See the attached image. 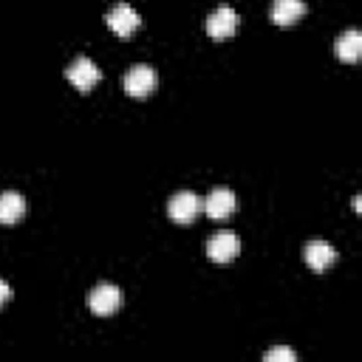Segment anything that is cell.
I'll use <instances>...</instances> for the list:
<instances>
[{
  "instance_id": "4",
  "label": "cell",
  "mask_w": 362,
  "mask_h": 362,
  "mask_svg": "<svg viewBox=\"0 0 362 362\" xmlns=\"http://www.w3.org/2000/svg\"><path fill=\"white\" fill-rule=\"evenodd\" d=\"M119 305H122V291H119L116 286H110V283H102V286H96V288L88 294V308H90L93 314H99V317L116 314Z\"/></svg>"
},
{
  "instance_id": "3",
  "label": "cell",
  "mask_w": 362,
  "mask_h": 362,
  "mask_svg": "<svg viewBox=\"0 0 362 362\" xmlns=\"http://www.w3.org/2000/svg\"><path fill=\"white\" fill-rule=\"evenodd\" d=\"M238 23H240V17H238V11H235L232 6H218V8L206 17V34H209L212 40H226V37L235 34Z\"/></svg>"
},
{
  "instance_id": "14",
  "label": "cell",
  "mask_w": 362,
  "mask_h": 362,
  "mask_svg": "<svg viewBox=\"0 0 362 362\" xmlns=\"http://www.w3.org/2000/svg\"><path fill=\"white\" fill-rule=\"evenodd\" d=\"M11 300V288H8V283L6 280H0V305L3 303H8Z\"/></svg>"
},
{
  "instance_id": "2",
  "label": "cell",
  "mask_w": 362,
  "mask_h": 362,
  "mask_svg": "<svg viewBox=\"0 0 362 362\" xmlns=\"http://www.w3.org/2000/svg\"><path fill=\"white\" fill-rule=\"evenodd\" d=\"M198 212H201V198H198L195 192H189V189L175 192V195L170 198V204H167V215H170L175 223H189V221L198 218Z\"/></svg>"
},
{
  "instance_id": "7",
  "label": "cell",
  "mask_w": 362,
  "mask_h": 362,
  "mask_svg": "<svg viewBox=\"0 0 362 362\" xmlns=\"http://www.w3.org/2000/svg\"><path fill=\"white\" fill-rule=\"evenodd\" d=\"M153 88H156V71L150 65H133L124 74V90H127V96L144 99Z\"/></svg>"
},
{
  "instance_id": "10",
  "label": "cell",
  "mask_w": 362,
  "mask_h": 362,
  "mask_svg": "<svg viewBox=\"0 0 362 362\" xmlns=\"http://www.w3.org/2000/svg\"><path fill=\"white\" fill-rule=\"evenodd\" d=\"M334 54H337L342 62H356V59L362 57V34H359L356 28L339 34L337 42H334Z\"/></svg>"
},
{
  "instance_id": "9",
  "label": "cell",
  "mask_w": 362,
  "mask_h": 362,
  "mask_svg": "<svg viewBox=\"0 0 362 362\" xmlns=\"http://www.w3.org/2000/svg\"><path fill=\"white\" fill-rule=\"evenodd\" d=\"M305 263L314 269V272H325L328 266H334V260H337V252H334V246L331 243H325V240H311L308 246H305Z\"/></svg>"
},
{
  "instance_id": "1",
  "label": "cell",
  "mask_w": 362,
  "mask_h": 362,
  "mask_svg": "<svg viewBox=\"0 0 362 362\" xmlns=\"http://www.w3.org/2000/svg\"><path fill=\"white\" fill-rule=\"evenodd\" d=\"M65 76H68V82H71L76 90H90V88L102 79V71L96 68L93 59H88V57H76V59L65 68Z\"/></svg>"
},
{
  "instance_id": "5",
  "label": "cell",
  "mask_w": 362,
  "mask_h": 362,
  "mask_svg": "<svg viewBox=\"0 0 362 362\" xmlns=\"http://www.w3.org/2000/svg\"><path fill=\"white\" fill-rule=\"evenodd\" d=\"M238 252H240V240H238L235 232H215L206 240V255L215 263H229V260L238 257Z\"/></svg>"
},
{
  "instance_id": "8",
  "label": "cell",
  "mask_w": 362,
  "mask_h": 362,
  "mask_svg": "<svg viewBox=\"0 0 362 362\" xmlns=\"http://www.w3.org/2000/svg\"><path fill=\"white\" fill-rule=\"evenodd\" d=\"M235 206H238L235 192L226 189V187L212 189V192L206 195V201H204V212H206L212 221H223V218H229V215L235 212Z\"/></svg>"
},
{
  "instance_id": "6",
  "label": "cell",
  "mask_w": 362,
  "mask_h": 362,
  "mask_svg": "<svg viewBox=\"0 0 362 362\" xmlns=\"http://www.w3.org/2000/svg\"><path fill=\"white\" fill-rule=\"evenodd\" d=\"M105 23H107V28H110L113 34H119V37H130V34L141 25V17H139L127 3H116V6L107 11Z\"/></svg>"
},
{
  "instance_id": "11",
  "label": "cell",
  "mask_w": 362,
  "mask_h": 362,
  "mask_svg": "<svg viewBox=\"0 0 362 362\" xmlns=\"http://www.w3.org/2000/svg\"><path fill=\"white\" fill-rule=\"evenodd\" d=\"M305 14L303 0H272V20L277 25H291Z\"/></svg>"
},
{
  "instance_id": "13",
  "label": "cell",
  "mask_w": 362,
  "mask_h": 362,
  "mask_svg": "<svg viewBox=\"0 0 362 362\" xmlns=\"http://www.w3.org/2000/svg\"><path fill=\"white\" fill-rule=\"evenodd\" d=\"M263 359H266V362H294L297 354H294L291 348H272V351H266Z\"/></svg>"
},
{
  "instance_id": "12",
  "label": "cell",
  "mask_w": 362,
  "mask_h": 362,
  "mask_svg": "<svg viewBox=\"0 0 362 362\" xmlns=\"http://www.w3.org/2000/svg\"><path fill=\"white\" fill-rule=\"evenodd\" d=\"M25 212V201L20 192L14 189H6L0 192V223H17Z\"/></svg>"
}]
</instances>
